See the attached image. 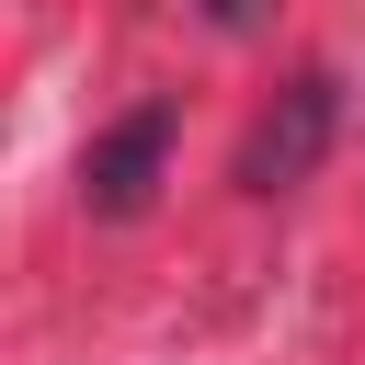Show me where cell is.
<instances>
[{
	"instance_id": "cell-1",
	"label": "cell",
	"mask_w": 365,
	"mask_h": 365,
	"mask_svg": "<svg viewBox=\"0 0 365 365\" xmlns=\"http://www.w3.org/2000/svg\"><path fill=\"white\" fill-rule=\"evenodd\" d=\"M331 137H342V80H331V68H297V80H285V91L251 114V137H240L228 182L274 205V194H297V182L331 160Z\"/></svg>"
},
{
	"instance_id": "cell-2",
	"label": "cell",
	"mask_w": 365,
	"mask_h": 365,
	"mask_svg": "<svg viewBox=\"0 0 365 365\" xmlns=\"http://www.w3.org/2000/svg\"><path fill=\"white\" fill-rule=\"evenodd\" d=\"M160 171H171V103H137L80 148V205L91 217H148Z\"/></svg>"
},
{
	"instance_id": "cell-3",
	"label": "cell",
	"mask_w": 365,
	"mask_h": 365,
	"mask_svg": "<svg viewBox=\"0 0 365 365\" xmlns=\"http://www.w3.org/2000/svg\"><path fill=\"white\" fill-rule=\"evenodd\" d=\"M205 23H217V34H251V23H262V0H205Z\"/></svg>"
}]
</instances>
